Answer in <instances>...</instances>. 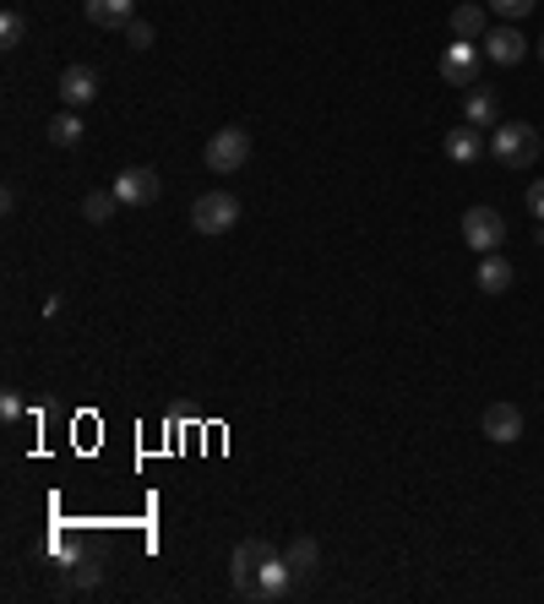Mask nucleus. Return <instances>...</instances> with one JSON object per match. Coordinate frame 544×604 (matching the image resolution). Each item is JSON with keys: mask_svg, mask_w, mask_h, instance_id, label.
I'll use <instances>...</instances> for the list:
<instances>
[{"mask_svg": "<svg viewBox=\"0 0 544 604\" xmlns=\"http://www.w3.org/2000/svg\"><path fill=\"white\" fill-rule=\"evenodd\" d=\"M490 153H495V164H506V169H528V164L539 159V131H533L528 121H506V126L490 131Z\"/></svg>", "mask_w": 544, "mask_h": 604, "instance_id": "obj_1", "label": "nucleus"}, {"mask_svg": "<svg viewBox=\"0 0 544 604\" xmlns=\"http://www.w3.org/2000/svg\"><path fill=\"white\" fill-rule=\"evenodd\" d=\"M202 159H207L213 175H235V169H245V164H251V131H245V126H224V131H213Z\"/></svg>", "mask_w": 544, "mask_h": 604, "instance_id": "obj_2", "label": "nucleus"}, {"mask_svg": "<svg viewBox=\"0 0 544 604\" xmlns=\"http://www.w3.org/2000/svg\"><path fill=\"white\" fill-rule=\"evenodd\" d=\"M240 224V197L235 191H207V197H197V207H191V229L197 235H229Z\"/></svg>", "mask_w": 544, "mask_h": 604, "instance_id": "obj_3", "label": "nucleus"}, {"mask_svg": "<svg viewBox=\"0 0 544 604\" xmlns=\"http://www.w3.org/2000/svg\"><path fill=\"white\" fill-rule=\"evenodd\" d=\"M479 66H484V55L473 50V39H457V45H446V50H441V61H435L441 83H446V88H463V93L479 83Z\"/></svg>", "mask_w": 544, "mask_h": 604, "instance_id": "obj_4", "label": "nucleus"}, {"mask_svg": "<svg viewBox=\"0 0 544 604\" xmlns=\"http://www.w3.org/2000/svg\"><path fill=\"white\" fill-rule=\"evenodd\" d=\"M289 582H294V566H289V555H267V561H262V571L251 577L245 599H251V604H278V599L289 593Z\"/></svg>", "mask_w": 544, "mask_h": 604, "instance_id": "obj_5", "label": "nucleus"}, {"mask_svg": "<svg viewBox=\"0 0 544 604\" xmlns=\"http://www.w3.org/2000/svg\"><path fill=\"white\" fill-rule=\"evenodd\" d=\"M159 186H164V180H159L148 164H137V169H121L110 191H115L121 207H153V202H159Z\"/></svg>", "mask_w": 544, "mask_h": 604, "instance_id": "obj_6", "label": "nucleus"}, {"mask_svg": "<svg viewBox=\"0 0 544 604\" xmlns=\"http://www.w3.org/2000/svg\"><path fill=\"white\" fill-rule=\"evenodd\" d=\"M463 240H468V251H495L501 240H506V218L495 213V207H468L463 213Z\"/></svg>", "mask_w": 544, "mask_h": 604, "instance_id": "obj_7", "label": "nucleus"}, {"mask_svg": "<svg viewBox=\"0 0 544 604\" xmlns=\"http://www.w3.org/2000/svg\"><path fill=\"white\" fill-rule=\"evenodd\" d=\"M267 555H278L267 539H240V544H235V555H229V582H235V593H240V599H245V588H251V577L262 571V561H267Z\"/></svg>", "mask_w": 544, "mask_h": 604, "instance_id": "obj_8", "label": "nucleus"}, {"mask_svg": "<svg viewBox=\"0 0 544 604\" xmlns=\"http://www.w3.org/2000/svg\"><path fill=\"white\" fill-rule=\"evenodd\" d=\"M522 55H528V39L517 34V23H501V28L484 34V61H495V66H517Z\"/></svg>", "mask_w": 544, "mask_h": 604, "instance_id": "obj_9", "label": "nucleus"}, {"mask_svg": "<svg viewBox=\"0 0 544 604\" xmlns=\"http://www.w3.org/2000/svg\"><path fill=\"white\" fill-rule=\"evenodd\" d=\"M61 99H66V110L93 104V99H99V72H93V66H66V72H61Z\"/></svg>", "mask_w": 544, "mask_h": 604, "instance_id": "obj_10", "label": "nucleus"}, {"mask_svg": "<svg viewBox=\"0 0 544 604\" xmlns=\"http://www.w3.org/2000/svg\"><path fill=\"white\" fill-rule=\"evenodd\" d=\"M479 430H484L490 441L511 446V441L522 436V414H517V403H490V408H484V419H479Z\"/></svg>", "mask_w": 544, "mask_h": 604, "instance_id": "obj_11", "label": "nucleus"}, {"mask_svg": "<svg viewBox=\"0 0 544 604\" xmlns=\"http://www.w3.org/2000/svg\"><path fill=\"white\" fill-rule=\"evenodd\" d=\"M83 12L93 28H131L137 23V0H83Z\"/></svg>", "mask_w": 544, "mask_h": 604, "instance_id": "obj_12", "label": "nucleus"}, {"mask_svg": "<svg viewBox=\"0 0 544 604\" xmlns=\"http://www.w3.org/2000/svg\"><path fill=\"white\" fill-rule=\"evenodd\" d=\"M463 121H468V126H495V121H501V99H495V88L473 83V88L463 93Z\"/></svg>", "mask_w": 544, "mask_h": 604, "instance_id": "obj_13", "label": "nucleus"}, {"mask_svg": "<svg viewBox=\"0 0 544 604\" xmlns=\"http://www.w3.org/2000/svg\"><path fill=\"white\" fill-rule=\"evenodd\" d=\"M511 284H517V267H511L506 256H495V251H490V256L479 262V289H484V294H506Z\"/></svg>", "mask_w": 544, "mask_h": 604, "instance_id": "obj_14", "label": "nucleus"}, {"mask_svg": "<svg viewBox=\"0 0 544 604\" xmlns=\"http://www.w3.org/2000/svg\"><path fill=\"white\" fill-rule=\"evenodd\" d=\"M479 153H484V142H479V126L446 131V159H452V164H473Z\"/></svg>", "mask_w": 544, "mask_h": 604, "instance_id": "obj_15", "label": "nucleus"}, {"mask_svg": "<svg viewBox=\"0 0 544 604\" xmlns=\"http://www.w3.org/2000/svg\"><path fill=\"white\" fill-rule=\"evenodd\" d=\"M452 34L457 39H484V7H473V0L452 7Z\"/></svg>", "mask_w": 544, "mask_h": 604, "instance_id": "obj_16", "label": "nucleus"}, {"mask_svg": "<svg viewBox=\"0 0 544 604\" xmlns=\"http://www.w3.org/2000/svg\"><path fill=\"white\" fill-rule=\"evenodd\" d=\"M45 131H50V142H55V148H77L88 126H83V115H77V110H66V115H55Z\"/></svg>", "mask_w": 544, "mask_h": 604, "instance_id": "obj_17", "label": "nucleus"}, {"mask_svg": "<svg viewBox=\"0 0 544 604\" xmlns=\"http://www.w3.org/2000/svg\"><path fill=\"white\" fill-rule=\"evenodd\" d=\"M316 561H321V544H316L311 533H294V544H289V566H294V577H311Z\"/></svg>", "mask_w": 544, "mask_h": 604, "instance_id": "obj_18", "label": "nucleus"}, {"mask_svg": "<svg viewBox=\"0 0 544 604\" xmlns=\"http://www.w3.org/2000/svg\"><path fill=\"white\" fill-rule=\"evenodd\" d=\"M115 207H121L115 191H88V197H83V218H88V224H110Z\"/></svg>", "mask_w": 544, "mask_h": 604, "instance_id": "obj_19", "label": "nucleus"}, {"mask_svg": "<svg viewBox=\"0 0 544 604\" xmlns=\"http://www.w3.org/2000/svg\"><path fill=\"white\" fill-rule=\"evenodd\" d=\"M28 39V23H23V12H7L0 17V50H17Z\"/></svg>", "mask_w": 544, "mask_h": 604, "instance_id": "obj_20", "label": "nucleus"}, {"mask_svg": "<svg viewBox=\"0 0 544 604\" xmlns=\"http://www.w3.org/2000/svg\"><path fill=\"white\" fill-rule=\"evenodd\" d=\"M484 7H490L495 17H506V23H522V17L539 7V0H484Z\"/></svg>", "mask_w": 544, "mask_h": 604, "instance_id": "obj_21", "label": "nucleus"}, {"mask_svg": "<svg viewBox=\"0 0 544 604\" xmlns=\"http://www.w3.org/2000/svg\"><path fill=\"white\" fill-rule=\"evenodd\" d=\"M72 582H77V588H93V582H99V561H93V555H83V561L72 566Z\"/></svg>", "mask_w": 544, "mask_h": 604, "instance_id": "obj_22", "label": "nucleus"}, {"mask_svg": "<svg viewBox=\"0 0 544 604\" xmlns=\"http://www.w3.org/2000/svg\"><path fill=\"white\" fill-rule=\"evenodd\" d=\"M126 45H131V50H153V23H131V28H126Z\"/></svg>", "mask_w": 544, "mask_h": 604, "instance_id": "obj_23", "label": "nucleus"}, {"mask_svg": "<svg viewBox=\"0 0 544 604\" xmlns=\"http://www.w3.org/2000/svg\"><path fill=\"white\" fill-rule=\"evenodd\" d=\"M528 213L544 224V180H533V186H528Z\"/></svg>", "mask_w": 544, "mask_h": 604, "instance_id": "obj_24", "label": "nucleus"}, {"mask_svg": "<svg viewBox=\"0 0 544 604\" xmlns=\"http://www.w3.org/2000/svg\"><path fill=\"white\" fill-rule=\"evenodd\" d=\"M17 414H23V398L7 392V398H0V419H17Z\"/></svg>", "mask_w": 544, "mask_h": 604, "instance_id": "obj_25", "label": "nucleus"}, {"mask_svg": "<svg viewBox=\"0 0 544 604\" xmlns=\"http://www.w3.org/2000/svg\"><path fill=\"white\" fill-rule=\"evenodd\" d=\"M539 61H544V39H539Z\"/></svg>", "mask_w": 544, "mask_h": 604, "instance_id": "obj_26", "label": "nucleus"}]
</instances>
